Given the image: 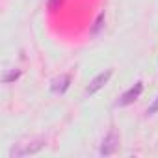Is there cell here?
<instances>
[{"mask_svg":"<svg viewBox=\"0 0 158 158\" xmlns=\"http://www.w3.org/2000/svg\"><path fill=\"white\" fill-rule=\"evenodd\" d=\"M141 91H143V84L141 82H136L130 89H127L123 95H121V99L117 101V106H127V104H132L139 95H141Z\"/></svg>","mask_w":158,"mask_h":158,"instance_id":"1","label":"cell"},{"mask_svg":"<svg viewBox=\"0 0 158 158\" xmlns=\"http://www.w3.org/2000/svg\"><path fill=\"white\" fill-rule=\"evenodd\" d=\"M117 143H119V136H117V132H115V130H110L108 136H106L104 141H102L101 154H102V156H110V154H114L115 149H117Z\"/></svg>","mask_w":158,"mask_h":158,"instance_id":"2","label":"cell"},{"mask_svg":"<svg viewBox=\"0 0 158 158\" xmlns=\"http://www.w3.org/2000/svg\"><path fill=\"white\" fill-rule=\"evenodd\" d=\"M110 76H112V71H110V69L104 71V73H101V74H97L93 80L89 82V86H88V93L93 95V93H97L101 88H104V84L110 80Z\"/></svg>","mask_w":158,"mask_h":158,"instance_id":"3","label":"cell"},{"mask_svg":"<svg viewBox=\"0 0 158 158\" xmlns=\"http://www.w3.org/2000/svg\"><path fill=\"white\" fill-rule=\"evenodd\" d=\"M69 84H71V76L69 74H61V76H58V78H54L52 80V91L54 93H63V91H67V88H69Z\"/></svg>","mask_w":158,"mask_h":158,"instance_id":"4","label":"cell"},{"mask_svg":"<svg viewBox=\"0 0 158 158\" xmlns=\"http://www.w3.org/2000/svg\"><path fill=\"white\" fill-rule=\"evenodd\" d=\"M43 147H45V143H43V141H35L34 145H26L24 149L17 151L15 154H17V156H24V154H35V152H39Z\"/></svg>","mask_w":158,"mask_h":158,"instance_id":"5","label":"cell"},{"mask_svg":"<svg viewBox=\"0 0 158 158\" xmlns=\"http://www.w3.org/2000/svg\"><path fill=\"white\" fill-rule=\"evenodd\" d=\"M19 76H21V71H11V73H6V74H4V78H2V80L8 84V82H13V80H17Z\"/></svg>","mask_w":158,"mask_h":158,"instance_id":"6","label":"cell"},{"mask_svg":"<svg viewBox=\"0 0 158 158\" xmlns=\"http://www.w3.org/2000/svg\"><path fill=\"white\" fill-rule=\"evenodd\" d=\"M102 23H104V13H101V15L97 17V21H95V26L91 28V32H93V34H97V32L102 28Z\"/></svg>","mask_w":158,"mask_h":158,"instance_id":"7","label":"cell"},{"mask_svg":"<svg viewBox=\"0 0 158 158\" xmlns=\"http://www.w3.org/2000/svg\"><path fill=\"white\" fill-rule=\"evenodd\" d=\"M154 112H158V97H156V101L149 106V110H147V114H154Z\"/></svg>","mask_w":158,"mask_h":158,"instance_id":"8","label":"cell"},{"mask_svg":"<svg viewBox=\"0 0 158 158\" xmlns=\"http://www.w3.org/2000/svg\"><path fill=\"white\" fill-rule=\"evenodd\" d=\"M60 4H61V0H50V2H48V10H56Z\"/></svg>","mask_w":158,"mask_h":158,"instance_id":"9","label":"cell"}]
</instances>
